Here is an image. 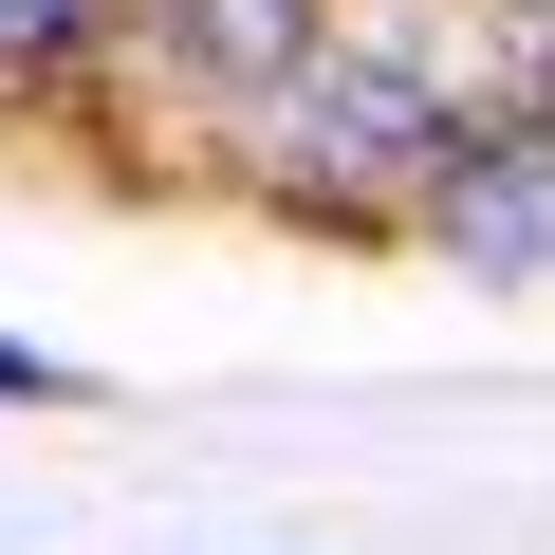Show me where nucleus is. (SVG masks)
<instances>
[{"label":"nucleus","mask_w":555,"mask_h":555,"mask_svg":"<svg viewBox=\"0 0 555 555\" xmlns=\"http://www.w3.org/2000/svg\"><path fill=\"white\" fill-rule=\"evenodd\" d=\"M259 167H278V204H334V222H371V204L444 185V167H463V130H444V93H426L408 56L334 38V56H297V75H278V112H259Z\"/></svg>","instance_id":"obj_1"},{"label":"nucleus","mask_w":555,"mask_h":555,"mask_svg":"<svg viewBox=\"0 0 555 555\" xmlns=\"http://www.w3.org/2000/svg\"><path fill=\"white\" fill-rule=\"evenodd\" d=\"M426 222H444V259H481V278H555V130L518 112L500 149H463V167L426 185Z\"/></svg>","instance_id":"obj_2"},{"label":"nucleus","mask_w":555,"mask_h":555,"mask_svg":"<svg viewBox=\"0 0 555 555\" xmlns=\"http://www.w3.org/2000/svg\"><path fill=\"white\" fill-rule=\"evenodd\" d=\"M185 75H297V0H149Z\"/></svg>","instance_id":"obj_3"},{"label":"nucleus","mask_w":555,"mask_h":555,"mask_svg":"<svg viewBox=\"0 0 555 555\" xmlns=\"http://www.w3.org/2000/svg\"><path fill=\"white\" fill-rule=\"evenodd\" d=\"M500 75H518L537 130H555V0H500Z\"/></svg>","instance_id":"obj_4"},{"label":"nucleus","mask_w":555,"mask_h":555,"mask_svg":"<svg viewBox=\"0 0 555 555\" xmlns=\"http://www.w3.org/2000/svg\"><path fill=\"white\" fill-rule=\"evenodd\" d=\"M75 20H93V0H0V56H56Z\"/></svg>","instance_id":"obj_5"}]
</instances>
